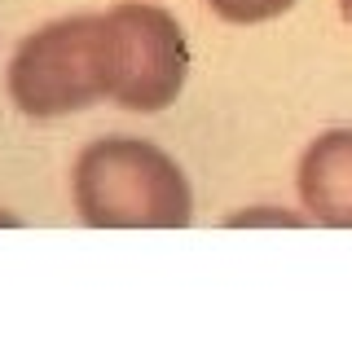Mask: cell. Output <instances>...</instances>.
<instances>
[{
    "mask_svg": "<svg viewBox=\"0 0 352 339\" xmlns=\"http://www.w3.org/2000/svg\"><path fill=\"white\" fill-rule=\"evenodd\" d=\"M71 194L88 229H185L194 216L185 172L141 137L88 141L75 159Z\"/></svg>",
    "mask_w": 352,
    "mask_h": 339,
    "instance_id": "6da1fadb",
    "label": "cell"
},
{
    "mask_svg": "<svg viewBox=\"0 0 352 339\" xmlns=\"http://www.w3.org/2000/svg\"><path fill=\"white\" fill-rule=\"evenodd\" d=\"M9 102L27 119H62L106 97L102 14H75L27 36L9 62Z\"/></svg>",
    "mask_w": 352,
    "mask_h": 339,
    "instance_id": "7a4b0ae2",
    "label": "cell"
},
{
    "mask_svg": "<svg viewBox=\"0 0 352 339\" xmlns=\"http://www.w3.org/2000/svg\"><path fill=\"white\" fill-rule=\"evenodd\" d=\"M102 67L106 97L115 106L159 115L185 89L190 49L168 9L128 0L102 14Z\"/></svg>",
    "mask_w": 352,
    "mask_h": 339,
    "instance_id": "3957f363",
    "label": "cell"
},
{
    "mask_svg": "<svg viewBox=\"0 0 352 339\" xmlns=\"http://www.w3.org/2000/svg\"><path fill=\"white\" fill-rule=\"evenodd\" d=\"M300 203L317 225L352 229V128H330L304 150Z\"/></svg>",
    "mask_w": 352,
    "mask_h": 339,
    "instance_id": "277c9868",
    "label": "cell"
},
{
    "mask_svg": "<svg viewBox=\"0 0 352 339\" xmlns=\"http://www.w3.org/2000/svg\"><path fill=\"white\" fill-rule=\"evenodd\" d=\"M207 5H212L216 18H225L234 27H256V23H269V18L286 14L295 0H207Z\"/></svg>",
    "mask_w": 352,
    "mask_h": 339,
    "instance_id": "5b68a950",
    "label": "cell"
},
{
    "mask_svg": "<svg viewBox=\"0 0 352 339\" xmlns=\"http://www.w3.org/2000/svg\"><path fill=\"white\" fill-rule=\"evenodd\" d=\"M339 9H344V18L352 23V0H339Z\"/></svg>",
    "mask_w": 352,
    "mask_h": 339,
    "instance_id": "8992f818",
    "label": "cell"
}]
</instances>
